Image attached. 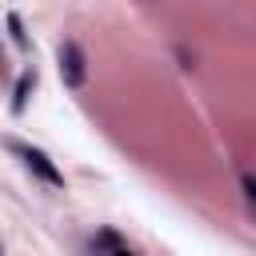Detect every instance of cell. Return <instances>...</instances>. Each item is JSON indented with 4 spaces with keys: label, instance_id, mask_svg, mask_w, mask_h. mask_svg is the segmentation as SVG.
Segmentation results:
<instances>
[{
    "label": "cell",
    "instance_id": "obj_1",
    "mask_svg": "<svg viewBox=\"0 0 256 256\" xmlns=\"http://www.w3.org/2000/svg\"><path fill=\"white\" fill-rule=\"evenodd\" d=\"M8 148L24 160V168L40 180V184H48V188H56V192H64V172L56 168V160L44 152V148H36V144H24V140H8Z\"/></svg>",
    "mask_w": 256,
    "mask_h": 256
},
{
    "label": "cell",
    "instance_id": "obj_2",
    "mask_svg": "<svg viewBox=\"0 0 256 256\" xmlns=\"http://www.w3.org/2000/svg\"><path fill=\"white\" fill-rule=\"evenodd\" d=\"M56 68H60V80L68 88H84V80H88V52L80 48V40H60Z\"/></svg>",
    "mask_w": 256,
    "mask_h": 256
},
{
    "label": "cell",
    "instance_id": "obj_3",
    "mask_svg": "<svg viewBox=\"0 0 256 256\" xmlns=\"http://www.w3.org/2000/svg\"><path fill=\"white\" fill-rule=\"evenodd\" d=\"M32 92H36V68H24V72L16 76V88H12V116H24Z\"/></svg>",
    "mask_w": 256,
    "mask_h": 256
},
{
    "label": "cell",
    "instance_id": "obj_4",
    "mask_svg": "<svg viewBox=\"0 0 256 256\" xmlns=\"http://www.w3.org/2000/svg\"><path fill=\"white\" fill-rule=\"evenodd\" d=\"M92 244L100 248V256H136V252H132V248H128V244H124V240L112 232V228H100Z\"/></svg>",
    "mask_w": 256,
    "mask_h": 256
},
{
    "label": "cell",
    "instance_id": "obj_5",
    "mask_svg": "<svg viewBox=\"0 0 256 256\" xmlns=\"http://www.w3.org/2000/svg\"><path fill=\"white\" fill-rule=\"evenodd\" d=\"M8 36H12V44H16L20 52H28V32H24L20 12H8Z\"/></svg>",
    "mask_w": 256,
    "mask_h": 256
},
{
    "label": "cell",
    "instance_id": "obj_6",
    "mask_svg": "<svg viewBox=\"0 0 256 256\" xmlns=\"http://www.w3.org/2000/svg\"><path fill=\"white\" fill-rule=\"evenodd\" d=\"M240 192H244L248 208L256 212V172H244V176H240Z\"/></svg>",
    "mask_w": 256,
    "mask_h": 256
},
{
    "label": "cell",
    "instance_id": "obj_7",
    "mask_svg": "<svg viewBox=\"0 0 256 256\" xmlns=\"http://www.w3.org/2000/svg\"><path fill=\"white\" fill-rule=\"evenodd\" d=\"M0 76H4V52H0Z\"/></svg>",
    "mask_w": 256,
    "mask_h": 256
},
{
    "label": "cell",
    "instance_id": "obj_8",
    "mask_svg": "<svg viewBox=\"0 0 256 256\" xmlns=\"http://www.w3.org/2000/svg\"><path fill=\"white\" fill-rule=\"evenodd\" d=\"M0 256H4V244H0Z\"/></svg>",
    "mask_w": 256,
    "mask_h": 256
}]
</instances>
